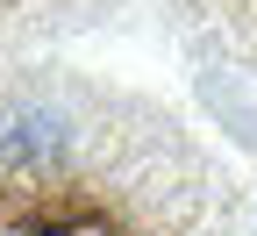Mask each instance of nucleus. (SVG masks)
<instances>
[{
  "mask_svg": "<svg viewBox=\"0 0 257 236\" xmlns=\"http://www.w3.org/2000/svg\"><path fill=\"white\" fill-rule=\"evenodd\" d=\"M79 0H0V29H22V22H64Z\"/></svg>",
  "mask_w": 257,
  "mask_h": 236,
  "instance_id": "3",
  "label": "nucleus"
},
{
  "mask_svg": "<svg viewBox=\"0 0 257 236\" xmlns=\"http://www.w3.org/2000/svg\"><path fill=\"white\" fill-rule=\"evenodd\" d=\"M193 8H200L229 43H243V50L257 57V0H193Z\"/></svg>",
  "mask_w": 257,
  "mask_h": 236,
  "instance_id": "2",
  "label": "nucleus"
},
{
  "mask_svg": "<svg viewBox=\"0 0 257 236\" xmlns=\"http://www.w3.org/2000/svg\"><path fill=\"white\" fill-rule=\"evenodd\" d=\"M0 236H243V215L150 100L0 72Z\"/></svg>",
  "mask_w": 257,
  "mask_h": 236,
  "instance_id": "1",
  "label": "nucleus"
}]
</instances>
